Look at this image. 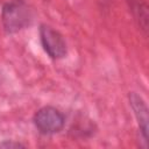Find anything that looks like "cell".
Instances as JSON below:
<instances>
[{"mask_svg": "<svg viewBox=\"0 0 149 149\" xmlns=\"http://www.w3.org/2000/svg\"><path fill=\"white\" fill-rule=\"evenodd\" d=\"M0 147H3V148H20V147H24L23 144L19 143V142H12V141H6L3 143L0 144Z\"/></svg>", "mask_w": 149, "mask_h": 149, "instance_id": "cell-6", "label": "cell"}, {"mask_svg": "<svg viewBox=\"0 0 149 149\" xmlns=\"http://www.w3.org/2000/svg\"><path fill=\"white\" fill-rule=\"evenodd\" d=\"M40 37L44 51L51 58L59 59L66 55V43L63 36L52 27L42 24L40 27Z\"/></svg>", "mask_w": 149, "mask_h": 149, "instance_id": "cell-3", "label": "cell"}, {"mask_svg": "<svg viewBox=\"0 0 149 149\" xmlns=\"http://www.w3.org/2000/svg\"><path fill=\"white\" fill-rule=\"evenodd\" d=\"M129 104L132 106V109L134 111V115L137 120L139 128L141 130V134L147 141L148 139V122H149V116H148V107L144 102V100L135 92L129 93Z\"/></svg>", "mask_w": 149, "mask_h": 149, "instance_id": "cell-4", "label": "cell"}, {"mask_svg": "<svg viewBox=\"0 0 149 149\" xmlns=\"http://www.w3.org/2000/svg\"><path fill=\"white\" fill-rule=\"evenodd\" d=\"M132 5L130 8L136 17V20L139 21L140 27L147 31L148 29V7L146 5V2L143 0H130Z\"/></svg>", "mask_w": 149, "mask_h": 149, "instance_id": "cell-5", "label": "cell"}, {"mask_svg": "<svg viewBox=\"0 0 149 149\" xmlns=\"http://www.w3.org/2000/svg\"><path fill=\"white\" fill-rule=\"evenodd\" d=\"M31 9L23 0H12L2 8V24L8 34H14L30 24Z\"/></svg>", "mask_w": 149, "mask_h": 149, "instance_id": "cell-1", "label": "cell"}, {"mask_svg": "<svg viewBox=\"0 0 149 149\" xmlns=\"http://www.w3.org/2000/svg\"><path fill=\"white\" fill-rule=\"evenodd\" d=\"M34 123L41 133L54 134L63 129L65 123V118L57 108L51 106H45L40 108L35 113Z\"/></svg>", "mask_w": 149, "mask_h": 149, "instance_id": "cell-2", "label": "cell"}]
</instances>
